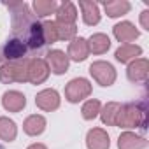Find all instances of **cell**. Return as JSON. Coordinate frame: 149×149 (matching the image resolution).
<instances>
[{
	"label": "cell",
	"instance_id": "83f0119b",
	"mask_svg": "<svg viewBox=\"0 0 149 149\" xmlns=\"http://www.w3.org/2000/svg\"><path fill=\"white\" fill-rule=\"evenodd\" d=\"M140 26L149 32V11H147V9H144V11L140 13Z\"/></svg>",
	"mask_w": 149,
	"mask_h": 149
},
{
	"label": "cell",
	"instance_id": "6da1fadb",
	"mask_svg": "<svg viewBox=\"0 0 149 149\" xmlns=\"http://www.w3.org/2000/svg\"><path fill=\"white\" fill-rule=\"evenodd\" d=\"M4 6L11 13V37L21 40L26 46L30 58H39L47 47L42 32V23L39 21V18L32 13L30 6L21 0L4 2Z\"/></svg>",
	"mask_w": 149,
	"mask_h": 149
},
{
	"label": "cell",
	"instance_id": "cb8c5ba5",
	"mask_svg": "<svg viewBox=\"0 0 149 149\" xmlns=\"http://www.w3.org/2000/svg\"><path fill=\"white\" fill-rule=\"evenodd\" d=\"M18 135V126L16 123L7 118V116H0V140L4 142H13Z\"/></svg>",
	"mask_w": 149,
	"mask_h": 149
},
{
	"label": "cell",
	"instance_id": "7402d4cb",
	"mask_svg": "<svg viewBox=\"0 0 149 149\" xmlns=\"http://www.w3.org/2000/svg\"><path fill=\"white\" fill-rule=\"evenodd\" d=\"M32 9H33L32 13L37 18H47V16L56 13L58 2H56V0H33V2H32Z\"/></svg>",
	"mask_w": 149,
	"mask_h": 149
},
{
	"label": "cell",
	"instance_id": "f1b7e54d",
	"mask_svg": "<svg viewBox=\"0 0 149 149\" xmlns=\"http://www.w3.org/2000/svg\"><path fill=\"white\" fill-rule=\"evenodd\" d=\"M26 149H47L44 144H40V142H35V144H30Z\"/></svg>",
	"mask_w": 149,
	"mask_h": 149
},
{
	"label": "cell",
	"instance_id": "603a6c76",
	"mask_svg": "<svg viewBox=\"0 0 149 149\" xmlns=\"http://www.w3.org/2000/svg\"><path fill=\"white\" fill-rule=\"evenodd\" d=\"M121 109V104L119 102H107L102 109H100V119L104 125L107 126H116V118H118V112Z\"/></svg>",
	"mask_w": 149,
	"mask_h": 149
},
{
	"label": "cell",
	"instance_id": "3957f363",
	"mask_svg": "<svg viewBox=\"0 0 149 149\" xmlns=\"http://www.w3.org/2000/svg\"><path fill=\"white\" fill-rule=\"evenodd\" d=\"M26 63L28 58L18 61H6L4 65H0V81L4 84L26 83Z\"/></svg>",
	"mask_w": 149,
	"mask_h": 149
},
{
	"label": "cell",
	"instance_id": "d6986e66",
	"mask_svg": "<svg viewBox=\"0 0 149 149\" xmlns=\"http://www.w3.org/2000/svg\"><path fill=\"white\" fill-rule=\"evenodd\" d=\"M142 54V47L137 46V44H121L116 53H114V58L119 61V63H130L137 58H140Z\"/></svg>",
	"mask_w": 149,
	"mask_h": 149
},
{
	"label": "cell",
	"instance_id": "8fae6325",
	"mask_svg": "<svg viewBox=\"0 0 149 149\" xmlns=\"http://www.w3.org/2000/svg\"><path fill=\"white\" fill-rule=\"evenodd\" d=\"M67 56L72 61H84L90 56V47H88V40L84 37H76L68 42L67 47Z\"/></svg>",
	"mask_w": 149,
	"mask_h": 149
},
{
	"label": "cell",
	"instance_id": "ffe728a7",
	"mask_svg": "<svg viewBox=\"0 0 149 149\" xmlns=\"http://www.w3.org/2000/svg\"><path fill=\"white\" fill-rule=\"evenodd\" d=\"M102 6L109 18H121V16L128 14L132 9V4L128 0H109V2H104Z\"/></svg>",
	"mask_w": 149,
	"mask_h": 149
},
{
	"label": "cell",
	"instance_id": "5bb4252c",
	"mask_svg": "<svg viewBox=\"0 0 149 149\" xmlns=\"http://www.w3.org/2000/svg\"><path fill=\"white\" fill-rule=\"evenodd\" d=\"M149 146L147 139L142 135H137L135 132H123L118 137V149H146Z\"/></svg>",
	"mask_w": 149,
	"mask_h": 149
},
{
	"label": "cell",
	"instance_id": "7a4b0ae2",
	"mask_svg": "<svg viewBox=\"0 0 149 149\" xmlns=\"http://www.w3.org/2000/svg\"><path fill=\"white\" fill-rule=\"evenodd\" d=\"M116 126L119 128H147V112L144 104L130 102V104H121V109L116 118Z\"/></svg>",
	"mask_w": 149,
	"mask_h": 149
},
{
	"label": "cell",
	"instance_id": "484cf974",
	"mask_svg": "<svg viewBox=\"0 0 149 149\" xmlns=\"http://www.w3.org/2000/svg\"><path fill=\"white\" fill-rule=\"evenodd\" d=\"M42 32H44V39H46L47 46H51L58 40V28H56L54 21H51V19L42 21Z\"/></svg>",
	"mask_w": 149,
	"mask_h": 149
},
{
	"label": "cell",
	"instance_id": "30bf717a",
	"mask_svg": "<svg viewBox=\"0 0 149 149\" xmlns=\"http://www.w3.org/2000/svg\"><path fill=\"white\" fill-rule=\"evenodd\" d=\"M60 102H61L60 93H58L54 88L42 90V91H39L37 97H35V105H37L40 111H44V112H53V111H56V109L60 107Z\"/></svg>",
	"mask_w": 149,
	"mask_h": 149
},
{
	"label": "cell",
	"instance_id": "4fadbf2b",
	"mask_svg": "<svg viewBox=\"0 0 149 149\" xmlns=\"http://www.w3.org/2000/svg\"><path fill=\"white\" fill-rule=\"evenodd\" d=\"M2 107L7 112H21L26 107V97L18 90H9L2 95Z\"/></svg>",
	"mask_w": 149,
	"mask_h": 149
},
{
	"label": "cell",
	"instance_id": "ac0fdd59",
	"mask_svg": "<svg viewBox=\"0 0 149 149\" xmlns=\"http://www.w3.org/2000/svg\"><path fill=\"white\" fill-rule=\"evenodd\" d=\"M46 126H47V121L40 114H32L23 121V132L30 137H37V135L44 133Z\"/></svg>",
	"mask_w": 149,
	"mask_h": 149
},
{
	"label": "cell",
	"instance_id": "2e32d148",
	"mask_svg": "<svg viewBox=\"0 0 149 149\" xmlns=\"http://www.w3.org/2000/svg\"><path fill=\"white\" fill-rule=\"evenodd\" d=\"M79 9L83 13V21L84 25L88 26H95L100 23V7L97 2H93V0H79Z\"/></svg>",
	"mask_w": 149,
	"mask_h": 149
},
{
	"label": "cell",
	"instance_id": "277c9868",
	"mask_svg": "<svg viewBox=\"0 0 149 149\" xmlns=\"http://www.w3.org/2000/svg\"><path fill=\"white\" fill-rule=\"evenodd\" d=\"M91 91H93V86L86 77H74L65 86V98L70 104H79L84 98H88Z\"/></svg>",
	"mask_w": 149,
	"mask_h": 149
},
{
	"label": "cell",
	"instance_id": "52a82bcc",
	"mask_svg": "<svg viewBox=\"0 0 149 149\" xmlns=\"http://www.w3.org/2000/svg\"><path fill=\"white\" fill-rule=\"evenodd\" d=\"M0 54H2V60L6 61H18V60H25V58H30L28 56V49L26 46L18 40V39H7L4 42V46L0 47Z\"/></svg>",
	"mask_w": 149,
	"mask_h": 149
},
{
	"label": "cell",
	"instance_id": "d4e9b609",
	"mask_svg": "<svg viewBox=\"0 0 149 149\" xmlns=\"http://www.w3.org/2000/svg\"><path fill=\"white\" fill-rule=\"evenodd\" d=\"M100 109H102L100 100H97V98H90V100H86V102L83 104V107H81V114H83V118H84L86 121H91V119H95V118L100 114Z\"/></svg>",
	"mask_w": 149,
	"mask_h": 149
},
{
	"label": "cell",
	"instance_id": "4316f807",
	"mask_svg": "<svg viewBox=\"0 0 149 149\" xmlns=\"http://www.w3.org/2000/svg\"><path fill=\"white\" fill-rule=\"evenodd\" d=\"M56 28H58V40H72V39L77 37V26L76 25H61V23H56Z\"/></svg>",
	"mask_w": 149,
	"mask_h": 149
},
{
	"label": "cell",
	"instance_id": "8992f818",
	"mask_svg": "<svg viewBox=\"0 0 149 149\" xmlns=\"http://www.w3.org/2000/svg\"><path fill=\"white\" fill-rule=\"evenodd\" d=\"M49 67L44 58H28L26 63V81L32 84H42L49 77Z\"/></svg>",
	"mask_w": 149,
	"mask_h": 149
},
{
	"label": "cell",
	"instance_id": "44dd1931",
	"mask_svg": "<svg viewBox=\"0 0 149 149\" xmlns=\"http://www.w3.org/2000/svg\"><path fill=\"white\" fill-rule=\"evenodd\" d=\"M88 40V47H90V53H93V54H104V53H107L109 51V47H111V39H109V35H105V33H93L90 39H86Z\"/></svg>",
	"mask_w": 149,
	"mask_h": 149
},
{
	"label": "cell",
	"instance_id": "5b68a950",
	"mask_svg": "<svg viewBox=\"0 0 149 149\" xmlns=\"http://www.w3.org/2000/svg\"><path fill=\"white\" fill-rule=\"evenodd\" d=\"M90 74H91V77L104 88H109L116 83V77H118V74H116V68L112 67V63L109 61H104V60H97L90 65Z\"/></svg>",
	"mask_w": 149,
	"mask_h": 149
},
{
	"label": "cell",
	"instance_id": "f546056e",
	"mask_svg": "<svg viewBox=\"0 0 149 149\" xmlns=\"http://www.w3.org/2000/svg\"><path fill=\"white\" fill-rule=\"evenodd\" d=\"M0 61H2V54H0Z\"/></svg>",
	"mask_w": 149,
	"mask_h": 149
},
{
	"label": "cell",
	"instance_id": "e0dca14e",
	"mask_svg": "<svg viewBox=\"0 0 149 149\" xmlns=\"http://www.w3.org/2000/svg\"><path fill=\"white\" fill-rule=\"evenodd\" d=\"M56 23H61V25H76L77 21V7L74 2H61L58 4V9H56Z\"/></svg>",
	"mask_w": 149,
	"mask_h": 149
},
{
	"label": "cell",
	"instance_id": "ba28073f",
	"mask_svg": "<svg viewBox=\"0 0 149 149\" xmlns=\"http://www.w3.org/2000/svg\"><path fill=\"white\" fill-rule=\"evenodd\" d=\"M126 77L133 84H142L149 77V60L147 58H137L128 63L126 67Z\"/></svg>",
	"mask_w": 149,
	"mask_h": 149
},
{
	"label": "cell",
	"instance_id": "7c38bea8",
	"mask_svg": "<svg viewBox=\"0 0 149 149\" xmlns=\"http://www.w3.org/2000/svg\"><path fill=\"white\" fill-rule=\"evenodd\" d=\"M112 33H114L116 40H118V42H123V44H130V42L137 40L139 35H140L139 28H137L133 23H130V21H121V23L114 25Z\"/></svg>",
	"mask_w": 149,
	"mask_h": 149
},
{
	"label": "cell",
	"instance_id": "9a60e30c",
	"mask_svg": "<svg viewBox=\"0 0 149 149\" xmlns=\"http://www.w3.org/2000/svg\"><path fill=\"white\" fill-rule=\"evenodd\" d=\"M86 147L88 149H109L111 137L104 128H91L86 133Z\"/></svg>",
	"mask_w": 149,
	"mask_h": 149
},
{
	"label": "cell",
	"instance_id": "9c48e42d",
	"mask_svg": "<svg viewBox=\"0 0 149 149\" xmlns=\"http://www.w3.org/2000/svg\"><path fill=\"white\" fill-rule=\"evenodd\" d=\"M44 60H46V63L49 67V72H53L54 76H61V74H65L68 70L70 60H68L67 53L61 51V49H51V51H47V54H46Z\"/></svg>",
	"mask_w": 149,
	"mask_h": 149
}]
</instances>
